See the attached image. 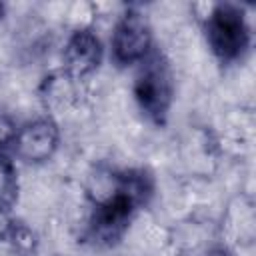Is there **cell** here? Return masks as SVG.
<instances>
[{
	"instance_id": "obj_1",
	"label": "cell",
	"mask_w": 256,
	"mask_h": 256,
	"mask_svg": "<svg viewBox=\"0 0 256 256\" xmlns=\"http://www.w3.org/2000/svg\"><path fill=\"white\" fill-rule=\"evenodd\" d=\"M204 34L210 50L222 62L240 60L250 48L252 40L244 10L232 2L208 6V14H204Z\"/></svg>"
},
{
	"instance_id": "obj_2",
	"label": "cell",
	"mask_w": 256,
	"mask_h": 256,
	"mask_svg": "<svg viewBox=\"0 0 256 256\" xmlns=\"http://www.w3.org/2000/svg\"><path fill=\"white\" fill-rule=\"evenodd\" d=\"M132 90L144 116L154 124H164L174 102V72L162 52L154 50L138 64Z\"/></svg>"
},
{
	"instance_id": "obj_3",
	"label": "cell",
	"mask_w": 256,
	"mask_h": 256,
	"mask_svg": "<svg viewBox=\"0 0 256 256\" xmlns=\"http://www.w3.org/2000/svg\"><path fill=\"white\" fill-rule=\"evenodd\" d=\"M152 42H154V34L148 18L140 10L128 8L116 20L110 38V54L114 64L118 66L140 64L144 58H148L154 52Z\"/></svg>"
},
{
	"instance_id": "obj_4",
	"label": "cell",
	"mask_w": 256,
	"mask_h": 256,
	"mask_svg": "<svg viewBox=\"0 0 256 256\" xmlns=\"http://www.w3.org/2000/svg\"><path fill=\"white\" fill-rule=\"evenodd\" d=\"M60 144V128L50 116L34 118L18 128L12 150L26 164H42L54 156Z\"/></svg>"
},
{
	"instance_id": "obj_5",
	"label": "cell",
	"mask_w": 256,
	"mask_h": 256,
	"mask_svg": "<svg viewBox=\"0 0 256 256\" xmlns=\"http://www.w3.org/2000/svg\"><path fill=\"white\" fill-rule=\"evenodd\" d=\"M104 48L90 28H76L62 50V72L76 82L88 80L102 64Z\"/></svg>"
},
{
	"instance_id": "obj_6",
	"label": "cell",
	"mask_w": 256,
	"mask_h": 256,
	"mask_svg": "<svg viewBox=\"0 0 256 256\" xmlns=\"http://www.w3.org/2000/svg\"><path fill=\"white\" fill-rule=\"evenodd\" d=\"M78 88H80V82L72 80L62 70L46 76L42 82L44 106L54 112H62V110L70 108L78 98Z\"/></svg>"
},
{
	"instance_id": "obj_7",
	"label": "cell",
	"mask_w": 256,
	"mask_h": 256,
	"mask_svg": "<svg viewBox=\"0 0 256 256\" xmlns=\"http://www.w3.org/2000/svg\"><path fill=\"white\" fill-rule=\"evenodd\" d=\"M18 192V178H16V166L12 160L0 152V198L14 204Z\"/></svg>"
},
{
	"instance_id": "obj_8",
	"label": "cell",
	"mask_w": 256,
	"mask_h": 256,
	"mask_svg": "<svg viewBox=\"0 0 256 256\" xmlns=\"http://www.w3.org/2000/svg\"><path fill=\"white\" fill-rule=\"evenodd\" d=\"M18 124L12 118L10 112H6L4 108H0V152H4L6 148H12L14 138L18 134Z\"/></svg>"
},
{
	"instance_id": "obj_9",
	"label": "cell",
	"mask_w": 256,
	"mask_h": 256,
	"mask_svg": "<svg viewBox=\"0 0 256 256\" xmlns=\"http://www.w3.org/2000/svg\"><path fill=\"white\" fill-rule=\"evenodd\" d=\"M16 228V220L12 214V202L0 198V240L10 238Z\"/></svg>"
},
{
	"instance_id": "obj_10",
	"label": "cell",
	"mask_w": 256,
	"mask_h": 256,
	"mask_svg": "<svg viewBox=\"0 0 256 256\" xmlns=\"http://www.w3.org/2000/svg\"><path fill=\"white\" fill-rule=\"evenodd\" d=\"M204 256H234L228 246H212L204 252Z\"/></svg>"
},
{
	"instance_id": "obj_11",
	"label": "cell",
	"mask_w": 256,
	"mask_h": 256,
	"mask_svg": "<svg viewBox=\"0 0 256 256\" xmlns=\"http://www.w3.org/2000/svg\"><path fill=\"white\" fill-rule=\"evenodd\" d=\"M2 12H4V6L0 4V18H2Z\"/></svg>"
}]
</instances>
